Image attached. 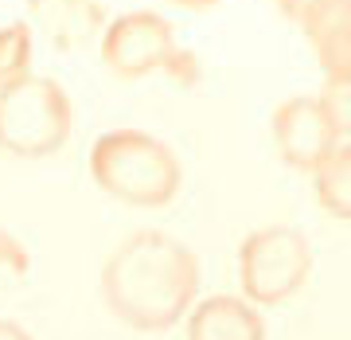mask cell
I'll use <instances>...</instances> for the list:
<instances>
[{
  "label": "cell",
  "instance_id": "1",
  "mask_svg": "<svg viewBox=\"0 0 351 340\" xmlns=\"http://www.w3.org/2000/svg\"><path fill=\"white\" fill-rule=\"evenodd\" d=\"M199 293V258L188 242L164 231L129 235L101 270V297L110 313L141 332L180 325Z\"/></svg>",
  "mask_w": 351,
  "mask_h": 340
},
{
  "label": "cell",
  "instance_id": "2",
  "mask_svg": "<svg viewBox=\"0 0 351 340\" xmlns=\"http://www.w3.org/2000/svg\"><path fill=\"white\" fill-rule=\"evenodd\" d=\"M90 177L129 207H164L176 200L184 168L168 141L145 129H110L90 149Z\"/></svg>",
  "mask_w": 351,
  "mask_h": 340
},
{
  "label": "cell",
  "instance_id": "3",
  "mask_svg": "<svg viewBox=\"0 0 351 340\" xmlns=\"http://www.w3.org/2000/svg\"><path fill=\"white\" fill-rule=\"evenodd\" d=\"M75 106L55 78L32 75L0 94V152L16 161H43L71 141Z\"/></svg>",
  "mask_w": 351,
  "mask_h": 340
},
{
  "label": "cell",
  "instance_id": "4",
  "mask_svg": "<svg viewBox=\"0 0 351 340\" xmlns=\"http://www.w3.org/2000/svg\"><path fill=\"white\" fill-rule=\"evenodd\" d=\"M313 274V247L297 227H262L239 247V282L250 305H281Z\"/></svg>",
  "mask_w": 351,
  "mask_h": 340
},
{
  "label": "cell",
  "instance_id": "5",
  "mask_svg": "<svg viewBox=\"0 0 351 340\" xmlns=\"http://www.w3.org/2000/svg\"><path fill=\"white\" fill-rule=\"evenodd\" d=\"M101 63L117 78H145L152 71L191 78V55L180 51L176 27L156 12H125L101 32Z\"/></svg>",
  "mask_w": 351,
  "mask_h": 340
},
{
  "label": "cell",
  "instance_id": "6",
  "mask_svg": "<svg viewBox=\"0 0 351 340\" xmlns=\"http://www.w3.org/2000/svg\"><path fill=\"white\" fill-rule=\"evenodd\" d=\"M269 133H274L277 157L289 168H297V172H316L328 152L343 141L336 133V126H332L320 94H293V98H285L274 110Z\"/></svg>",
  "mask_w": 351,
  "mask_h": 340
},
{
  "label": "cell",
  "instance_id": "7",
  "mask_svg": "<svg viewBox=\"0 0 351 340\" xmlns=\"http://www.w3.org/2000/svg\"><path fill=\"white\" fill-rule=\"evenodd\" d=\"M106 8L101 0H27V27L32 36H43L51 47L78 51L101 39L106 32Z\"/></svg>",
  "mask_w": 351,
  "mask_h": 340
},
{
  "label": "cell",
  "instance_id": "8",
  "mask_svg": "<svg viewBox=\"0 0 351 340\" xmlns=\"http://www.w3.org/2000/svg\"><path fill=\"white\" fill-rule=\"evenodd\" d=\"M188 340H265V321L258 305H250L246 297L215 293L191 305Z\"/></svg>",
  "mask_w": 351,
  "mask_h": 340
},
{
  "label": "cell",
  "instance_id": "9",
  "mask_svg": "<svg viewBox=\"0 0 351 340\" xmlns=\"http://www.w3.org/2000/svg\"><path fill=\"white\" fill-rule=\"evenodd\" d=\"M316 200L332 219L351 223V141H339L336 149L324 157V164L313 172Z\"/></svg>",
  "mask_w": 351,
  "mask_h": 340
},
{
  "label": "cell",
  "instance_id": "10",
  "mask_svg": "<svg viewBox=\"0 0 351 340\" xmlns=\"http://www.w3.org/2000/svg\"><path fill=\"white\" fill-rule=\"evenodd\" d=\"M277 12L297 27L304 39H316L320 32L351 20V0H277Z\"/></svg>",
  "mask_w": 351,
  "mask_h": 340
},
{
  "label": "cell",
  "instance_id": "11",
  "mask_svg": "<svg viewBox=\"0 0 351 340\" xmlns=\"http://www.w3.org/2000/svg\"><path fill=\"white\" fill-rule=\"evenodd\" d=\"M32 78V27L27 20H12L0 27V94Z\"/></svg>",
  "mask_w": 351,
  "mask_h": 340
},
{
  "label": "cell",
  "instance_id": "12",
  "mask_svg": "<svg viewBox=\"0 0 351 340\" xmlns=\"http://www.w3.org/2000/svg\"><path fill=\"white\" fill-rule=\"evenodd\" d=\"M308 47L320 63L324 82H351V20L320 32L316 39H308Z\"/></svg>",
  "mask_w": 351,
  "mask_h": 340
},
{
  "label": "cell",
  "instance_id": "13",
  "mask_svg": "<svg viewBox=\"0 0 351 340\" xmlns=\"http://www.w3.org/2000/svg\"><path fill=\"white\" fill-rule=\"evenodd\" d=\"M320 102H324L328 117L343 141H351V82H324L320 90Z\"/></svg>",
  "mask_w": 351,
  "mask_h": 340
},
{
  "label": "cell",
  "instance_id": "14",
  "mask_svg": "<svg viewBox=\"0 0 351 340\" xmlns=\"http://www.w3.org/2000/svg\"><path fill=\"white\" fill-rule=\"evenodd\" d=\"M27 266H32V254H27V247L16 239L8 227H0V270H4V274L24 277Z\"/></svg>",
  "mask_w": 351,
  "mask_h": 340
},
{
  "label": "cell",
  "instance_id": "15",
  "mask_svg": "<svg viewBox=\"0 0 351 340\" xmlns=\"http://www.w3.org/2000/svg\"><path fill=\"white\" fill-rule=\"evenodd\" d=\"M0 340H36V337H32L24 325H16V321H4V317H0Z\"/></svg>",
  "mask_w": 351,
  "mask_h": 340
},
{
  "label": "cell",
  "instance_id": "16",
  "mask_svg": "<svg viewBox=\"0 0 351 340\" xmlns=\"http://www.w3.org/2000/svg\"><path fill=\"white\" fill-rule=\"evenodd\" d=\"M176 8H188V12H203V8H215V4H223V0H168Z\"/></svg>",
  "mask_w": 351,
  "mask_h": 340
}]
</instances>
